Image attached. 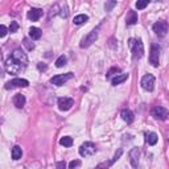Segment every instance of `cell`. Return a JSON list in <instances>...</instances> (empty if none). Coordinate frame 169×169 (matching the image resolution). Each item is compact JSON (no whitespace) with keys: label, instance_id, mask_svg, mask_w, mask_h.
<instances>
[{"label":"cell","instance_id":"obj_25","mask_svg":"<svg viewBox=\"0 0 169 169\" xmlns=\"http://www.w3.org/2000/svg\"><path fill=\"white\" fill-rule=\"evenodd\" d=\"M66 57L65 56H59V57L57 58V61H56V66L57 67H62V66H65L66 65Z\"/></svg>","mask_w":169,"mask_h":169},{"label":"cell","instance_id":"obj_33","mask_svg":"<svg viewBox=\"0 0 169 169\" xmlns=\"http://www.w3.org/2000/svg\"><path fill=\"white\" fill-rule=\"evenodd\" d=\"M7 34V28L5 25H0V37H4Z\"/></svg>","mask_w":169,"mask_h":169},{"label":"cell","instance_id":"obj_30","mask_svg":"<svg viewBox=\"0 0 169 169\" xmlns=\"http://www.w3.org/2000/svg\"><path fill=\"white\" fill-rule=\"evenodd\" d=\"M24 45L27 46V49H28V50H32V49L34 48V44H33V42H31L28 38H24Z\"/></svg>","mask_w":169,"mask_h":169},{"label":"cell","instance_id":"obj_11","mask_svg":"<svg viewBox=\"0 0 169 169\" xmlns=\"http://www.w3.org/2000/svg\"><path fill=\"white\" fill-rule=\"evenodd\" d=\"M12 58H15L16 61L20 62L23 66H27V63H28V57H27V54L24 53L21 49H15L13 53H12Z\"/></svg>","mask_w":169,"mask_h":169},{"label":"cell","instance_id":"obj_13","mask_svg":"<svg viewBox=\"0 0 169 169\" xmlns=\"http://www.w3.org/2000/svg\"><path fill=\"white\" fill-rule=\"evenodd\" d=\"M139 156H140L139 148H132L130 151V161L134 168H138V165H139Z\"/></svg>","mask_w":169,"mask_h":169},{"label":"cell","instance_id":"obj_9","mask_svg":"<svg viewBox=\"0 0 169 169\" xmlns=\"http://www.w3.org/2000/svg\"><path fill=\"white\" fill-rule=\"evenodd\" d=\"M96 38H98V29H94V31H91L90 33H88L86 37L82 40L81 48H87V46H90L92 42H95Z\"/></svg>","mask_w":169,"mask_h":169},{"label":"cell","instance_id":"obj_35","mask_svg":"<svg viewBox=\"0 0 169 169\" xmlns=\"http://www.w3.org/2000/svg\"><path fill=\"white\" fill-rule=\"evenodd\" d=\"M38 69L40 70H45L46 69V65H41V63H38Z\"/></svg>","mask_w":169,"mask_h":169},{"label":"cell","instance_id":"obj_34","mask_svg":"<svg viewBox=\"0 0 169 169\" xmlns=\"http://www.w3.org/2000/svg\"><path fill=\"white\" fill-rule=\"evenodd\" d=\"M122 152H123L122 149H119V151H118V153H115V156H114V159H112V160H114V161H116V160H118V159L120 157V156H122Z\"/></svg>","mask_w":169,"mask_h":169},{"label":"cell","instance_id":"obj_24","mask_svg":"<svg viewBox=\"0 0 169 169\" xmlns=\"http://www.w3.org/2000/svg\"><path fill=\"white\" fill-rule=\"evenodd\" d=\"M114 163H115L114 160H110V161H103V163L98 164V165L95 167V169H108V168H110Z\"/></svg>","mask_w":169,"mask_h":169},{"label":"cell","instance_id":"obj_16","mask_svg":"<svg viewBox=\"0 0 169 169\" xmlns=\"http://www.w3.org/2000/svg\"><path fill=\"white\" fill-rule=\"evenodd\" d=\"M13 104L17 108H23L24 106H25V96H24L23 94H16L13 96Z\"/></svg>","mask_w":169,"mask_h":169},{"label":"cell","instance_id":"obj_6","mask_svg":"<svg viewBox=\"0 0 169 169\" xmlns=\"http://www.w3.org/2000/svg\"><path fill=\"white\" fill-rule=\"evenodd\" d=\"M153 31L155 33L159 36V37H164L168 32V23L164 21V20H160V21H156L153 24Z\"/></svg>","mask_w":169,"mask_h":169},{"label":"cell","instance_id":"obj_2","mask_svg":"<svg viewBox=\"0 0 169 169\" xmlns=\"http://www.w3.org/2000/svg\"><path fill=\"white\" fill-rule=\"evenodd\" d=\"M96 152V148H95V144L91 143V142H86L83 143L81 147H79V155L82 157H88V156H92Z\"/></svg>","mask_w":169,"mask_h":169},{"label":"cell","instance_id":"obj_15","mask_svg":"<svg viewBox=\"0 0 169 169\" xmlns=\"http://www.w3.org/2000/svg\"><path fill=\"white\" fill-rule=\"evenodd\" d=\"M138 13H136L135 11H132L130 9L128 11V13L126 16V23H127V25H134V24L138 23Z\"/></svg>","mask_w":169,"mask_h":169},{"label":"cell","instance_id":"obj_3","mask_svg":"<svg viewBox=\"0 0 169 169\" xmlns=\"http://www.w3.org/2000/svg\"><path fill=\"white\" fill-rule=\"evenodd\" d=\"M151 114H152V116H153L155 119H157V120H167L168 116H169V111L167 110L165 107L155 106L151 110Z\"/></svg>","mask_w":169,"mask_h":169},{"label":"cell","instance_id":"obj_28","mask_svg":"<svg viewBox=\"0 0 169 169\" xmlns=\"http://www.w3.org/2000/svg\"><path fill=\"white\" fill-rule=\"evenodd\" d=\"M17 29H19V24L16 21H11V25H9V32H11V33L17 32Z\"/></svg>","mask_w":169,"mask_h":169},{"label":"cell","instance_id":"obj_5","mask_svg":"<svg viewBox=\"0 0 169 169\" xmlns=\"http://www.w3.org/2000/svg\"><path fill=\"white\" fill-rule=\"evenodd\" d=\"M149 62L152 66L157 67L160 63V46L153 44L151 46V53H149Z\"/></svg>","mask_w":169,"mask_h":169},{"label":"cell","instance_id":"obj_17","mask_svg":"<svg viewBox=\"0 0 169 169\" xmlns=\"http://www.w3.org/2000/svg\"><path fill=\"white\" fill-rule=\"evenodd\" d=\"M41 34H42V32H41V29H40V28L32 27L31 29H29V36H31L32 40H38L40 37H41Z\"/></svg>","mask_w":169,"mask_h":169},{"label":"cell","instance_id":"obj_31","mask_svg":"<svg viewBox=\"0 0 169 169\" xmlns=\"http://www.w3.org/2000/svg\"><path fill=\"white\" fill-rule=\"evenodd\" d=\"M115 5H116V2H107L104 4V8H106V11H111V8Z\"/></svg>","mask_w":169,"mask_h":169},{"label":"cell","instance_id":"obj_27","mask_svg":"<svg viewBox=\"0 0 169 169\" xmlns=\"http://www.w3.org/2000/svg\"><path fill=\"white\" fill-rule=\"evenodd\" d=\"M135 5L138 9H143V8H146L148 5V0H139V2H136Z\"/></svg>","mask_w":169,"mask_h":169},{"label":"cell","instance_id":"obj_14","mask_svg":"<svg viewBox=\"0 0 169 169\" xmlns=\"http://www.w3.org/2000/svg\"><path fill=\"white\" fill-rule=\"evenodd\" d=\"M41 16H42V9H40V8H32L28 12V19L32 20V21H37Z\"/></svg>","mask_w":169,"mask_h":169},{"label":"cell","instance_id":"obj_12","mask_svg":"<svg viewBox=\"0 0 169 169\" xmlns=\"http://www.w3.org/2000/svg\"><path fill=\"white\" fill-rule=\"evenodd\" d=\"M73 104H74V99L73 98H66V96H63V98L58 99V107H59V110H61V111L70 110Z\"/></svg>","mask_w":169,"mask_h":169},{"label":"cell","instance_id":"obj_26","mask_svg":"<svg viewBox=\"0 0 169 169\" xmlns=\"http://www.w3.org/2000/svg\"><path fill=\"white\" fill-rule=\"evenodd\" d=\"M116 73H120V69H119V67H116V66L111 67V69L107 71V78H110L111 75H115ZM116 75H119V74H116Z\"/></svg>","mask_w":169,"mask_h":169},{"label":"cell","instance_id":"obj_32","mask_svg":"<svg viewBox=\"0 0 169 169\" xmlns=\"http://www.w3.org/2000/svg\"><path fill=\"white\" fill-rule=\"evenodd\" d=\"M56 169H66V163L65 161H58L57 165H56Z\"/></svg>","mask_w":169,"mask_h":169},{"label":"cell","instance_id":"obj_19","mask_svg":"<svg viewBox=\"0 0 169 169\" xmlns=\"http://www.w3.org/2000/svg\"><path fill=\"white\" fill-rule=\"evenodd\" d=\"M128 78V74H119V75H116L115 78H112V81L111 83L114 84V86H116V84H120V83H123L126 79Z\"/></svg>","mask_w":169,"mask_h":169},{"label":"cell","instance_id":"obj_8","mask_svg":"<svg viewBox=\"0 0 169 169\" xmlns=\"http://www.w3.org/2000/svg\"><path fill=\"white\" fill-rule=\"evenodd\" d=\"M142 87L147 91H152L155 87V77L152 74H147L142 78Z\"/></svg>","mask_w":169,"mask_h":169},{"label":"cell","instance_id":"obj_21","mask_svg":"<svg viewBox=\"0 0 169 169\" xmlns=\"http://www.w3.org/2000/svg\"><path fill=\"white\" fill-rule=\"evenodd\" d=\"M157 140H159V138H157V135H156L155 132H151V134L147 135V142H148L149 146H155V144L157 143Z\"/></svg>","mask_w":169,"mask_h":169},{"label":"cell","instance_id":"obj_10","mask_svg":"<svg viewBox=\"0 0 169 169\" xmlns=\"http://www.w3.org/2000/svg\"><path fill=\"white\" fill-rule=\"evenodd\" d=\"M29 82L27 81V79H23V78H15L9 81L7 84H5V88L7 90H9V88H15V87H27Z\"/></svg>","mask_w":169,"mask_h":169},{"label":"cell","instance_id":"obj_23","mask_svg":"<svg viewBox=\"0 0 169 169\" xmlns=\"http://www.w3.org/2000/svg\"><path fill=\"white\" fill-rule=\"evenodd\" d=\"M87 20H88L87 15H78V16H75V17H74V24H75V25H79V24L86 23Z\"/></svg>","mask_w":169,"mask_h":169},{"label":"cell","instance_id":"obj_20","mask_svg":"<svg viewBox=\"0 0 169 169\" xmlns=\"http://www.w3.org/2000/svg\"><path fill=\"white\" fill-rule=\"evenodd\" d=\"M21 155H23V151H21V148H20L19 146H15L13 148H12V159H13V160L21 159Z\"/></svg>","mask_w":169,"mask_h":169},{"label":"cell","instance_id":"obj_29","mask_svg":"<svg viewBox=\"0 0 169 169\" xmlns=\"http://www.w3.org/2000/svg\"><path fill=\"white\" fill-rule=\"evenodd\" d=\"M79 167H81V161H79V160H74V161H70V164H69L70 169H77Z\"/></svg>","mask_w":169,"mask_h":169},{"label":"cell","instance_id":"obj_1","mask_svg":"<svg viewBox=\"0 0 169 169\" xmlns=\"http://www.w3.org/2000/svg\"><path fill=\"white\" fill-rule=\"evenodd\" d=\"M130 46H131V50H132V56H134L135 59H139L143 57L144 54V48H143V42L140 40H134L131 38L130 40Z\"/></svg>","mask_w":169,"mask_h":169},{"label":"cell","instance_id":"obj_18","mask_svg":"<svg viewBox=\"0 0 169 169\" xmlns=\"http://www.w3.org/2000/svg\"><path fill=\"white\" fill-rule=\"evenodd\" d=\"M122 118H123L124 122H127L128 124L134 122V114H132L130 110H123L122 111Z\"/></svg>","mask_w":169,"mask_h":169},{"label":"cell","instance_id":"obj_4","mask_svg":"<svg viewBox=\"0 0 169 169\" xmlns=\"http://www.w3.org/2000/svg\"><path fill=\"white\" fill-rule=\"evenodd\" d=\"M21 63L17 62L15 58H8L7 61H5V70L8 71V73H11V74H17L20 70H21Z\"/></svg>","mask_w":169,"mask_h":169},{"label":"cell","instance_id":"obj_7","mask_svg":"<svg viewBox=\"0 0 169 169\" xmlns=\"http://www.w3.org/2000/svg\"><path fill=\"white\" fill-rule=\"evenodd\" d=\"M70 78H73V73L58 74V75H54V77L50 79V82L53 83L54 86H62V84H63V83H66Z\"/></svg>","mask_w":169,"mask_h":169},{"label":"cell","instance_id":"obj_22","mask_svg":"<svg viewBox=\"0 0 169 169\" xmlns=\"http://www.w3.org/2000/svg\"><path fill=\"white\" fill-rule=\"evenodd\" d=\"M59 144L63 147H71L73 146V139H71L70 136H63V138H61V140H59Z\"/></svg>","mask_w":169,"mask_h":169}]
</instances>
